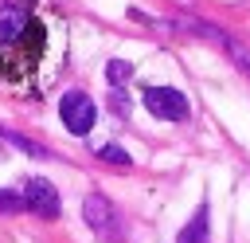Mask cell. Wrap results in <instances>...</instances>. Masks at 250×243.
Wrapping results in <instances>:
<instances>
[{
  "label": "cell",
  "mask_w": 250,
  "mask_h": 243,
  "mask_svg": "<svg viewBox=\"0 0 250 243\" xmlns=\"http://www.w3.org/2000/svg\"><path fill=\"white\" fill-rule=\"evenodd\" d=\"M59 114H62V125L70 129V133H90L94 129V118H98V106H94V98L86 94V90H66L62 94V102H59Z\"/></svg>",
  "instance_id": "6da1fadb"
},
{
  "label": "cell",
  "mask_w": 250,
  "mask_h": 243,
  "mask_svg": "<svg viewBox=\"0 0 250 243\" xmlns=\"http://www.w3.org/2000/svg\"><path fill=\"white\" fill-rule=\"evenodd\" d=\"M141 102L148 106V114H156V118H164V122H184V118L191 114L188 98H184L180 90H172V86H145V90H141Z\"/></svg>",
  "instance_id": "7a4b0ae2"
},
{
  "label": "cell",
  "mask_w": 250,
  "mask_h": 243,
  "mask_svg": "<svg viewBox=\"0 0 250 243\" xmlns=\"http://www.w3.org/2000/svg\"><path fill=\"white\" fill-rule=\"evenodd\" d=\"M82 219H86L90 231H98V235H105V239H117V235H121L117 208H113L102 192H90V196L82 200Z\"/></svg>",
  "instance_id": "3957f363"
},
{
  "label": "cell",
  "mask_w": 250,
  "mask_h": 243,
  "mask_svg": "<svg viewBox=\"0 0 250 243\" xmlns=\"http://www.w3.org/2000/svg\"><path fill=\"white\" fill-rule=\"evenodd\" d=\"M23 204H27V212H35V216H43V219H55L59 208H62L59 188H55L47 176H31V180L23 184Z\"/></svg>",
  "instance_id": "277c9868"
},
{
  "label": "cell",
  "mask_w": 250,
  "mask_h": 243,
  "mask_svg": "<svg viewBox=\"0 0 250 243\" xmlns=\"http://www.w3.org/2000/svg\"><path fill=\"white\" fill-rule=\"evenodd\" d=\"M164 27H172V31H188V35H195V39H207V43L223 47V51H227V43H230V35H227L219 24L199 20V16H191V12H176L172 20H164Z\"/></svg>",
  "instance_id": "5b68a950"
},
{
  "label": "cell",
  "mask_w": 250,
  "mask_h": 243,
  "mask_svg": "<svg viewBox=\"0 0 250 243\" xmlns=\"http://www.w3.org/2000/svg\"><path fill=\"white\" fill-rule=\"evenodd\" d=\"M27 24H31V16L20 4H4L0 8V43H16L27 31Z\"/></svg>",
  "instance_id": "8992f818"
},
{
  "label": "cell",
  "mask_w": 250,
  "mask_h": 243,
  "mask_svg": "<svg viewBox=\"0 0 250 243\" xmlns=\"http://www.w3.org/2000/svg\"><path fill=\"white\" fill-rule=\"evenodd\" d=\"M176 243H207V204H199L195 208V216L188 219V227L180 231V239Z\"/></svg>",
  "instance_id": "52a82bcc"
},
{
  "label": "cell",
  "mask_w": 250,
  "mask_h": 243,
  "mask_svg": "<svg viewBox=\"0 0 250 243\" xmlns=\"http://www.w3.org/2000/svg\"><path fill=\"white\" fill-rule=\"evenodd\" d=\"M105 82H109V86H129V82H133V63L109 59V63H105Z\"/></svg>",
  "instance_id": "ba28073f"
},
{
  "label": "cell",
  "mask_w": 250,
  "mask_h": 243,
  "mask_svg": "<svg viewBox=\"0 0 250 243\" xmlns=\"http://www.w3.org/2000/svg\"><path fill=\"white\" fill-rule=\"evenodd\" d=\"M4 137H8V141H12L16 149H23L27 157H39V161H43V157H51V149H43V145H35V141H31V137H23V133H4Z\"/></svg>",
  "instance_id": "9c48e42d"
},
{
  "label": "cell",
  "mask_w": 250,
  "mask_h": 243,
  "mask_svg": "<svg viewBox=\"0 0 250 243\" xmlns=\"http://www.w3.org/2000/svg\"><path fill=\"white\" fill-rule=\"evenodd\" d=\"M98 157H102L105 165H117V169H129V165H133V157H129L121 145H102V149H98Z\"/></svg>",
  "instance_id": "30bf717a"
},
{
  "label": "cell",
  "mask_w": 250,
  "mask_h": 243,
  "mask_svg": "<svg viewBox=\"0 0 250 243\" xmlns=\"http://www.w3.org/2000/svg\"><path fill=\"white\" fill-rule=\"evenodd\" d=\"M8 212H27V204H23V192L0 188V216H8Z\"/></svg>",
  "instance_id": "8fae6325"
},
{
  "label": "cell",
  "mask_w": 250,
  "mask_h": 243,
  "mask_svg": "<svg viewBox=\"0 0 250 243\" xmlns=\"http://www.w3.org/2000/svg\"><path fill=\"white\" fill-rule=\"evenodd\" d=\"M109 106H113V114H117V118H125V114H129V98L121 94V86H109Z\"/></svg>",
  "instance_id": "7c38bea8"
}]
</instances>
